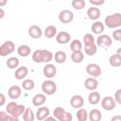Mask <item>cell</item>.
<instances>
[{
  "mask_svg": "<svg viewBox=\"0 0 121 121\" xmlns=\"http://www.w3.org/2000/svg\"><path fill=\"white\" fill-rule=\"evenodd\" d=\"M52 53L45 50H36L32 55L33 60L37 63L50 61L52 60Z\"/></svg>",
  "mask_w": 121,
  "mask_h": 121,
  "instance_id": "1",
  "label": "cell"
},
{
  "mask_svg": "<svg viewBox=\"0 0 121 121\" xmlns=\"http://www.w3.org/2000/svg\"><path fill=\"white\" fill-rule=\"evenodd\" d=\"M25 106L23 105H17L14 102L9 103L6 107V111L10 113L13 117L17 118L18 116L21 115L25 111Z\"/></svg>",
  "mask_w": 121,
  "mask_h": 121,
  "instance_id": "2",
  "label": "cell"
},
{
  "mask_svg": "<svg viewBox=\"0 0 121 121\" xmlns=\"http://www.w3.org/2000/svg\"><path fill=\"white\" fill-rule=\"evenodd\" d=\"M105 23L110 28L119 27L121 25V15L120 13H116L112 15H109L106 17Z\"/></svg>",
  "mask_w": 121,
  "mask_h": 121,
  "instance_id": "3",
  "label": "cell"
},
{
  "mask_svg": "<svg viewBox=\"0 0 121 121\" xmlns=\"http://www.w3.org/2000/svg\"><path fill=\"white\" fill-rule=\"evenodd\" d=\"M53 114L55 117L61 121H70L72 119V115L69 112H65L63 108L60 107L54 109Z\"/></svg>",
  "mask_w": 121,
  "mask_h": 121,
  "instance_id": "4",
  "label": "cell"
},
{
  "mask_svg": "<svg viewBox=\"0 0 121 121\" xmlns=\"http://www.w3.org/2000/svg\"><path fill=\"white\" fill-rule=\"evenodd\" d=\"M42 88L44 93L48 95H51L56 92V86L53 81L46 80L43 83Z\"/></svg>",
  "mask_w": 121,
  "mask_h": 121,
  "instance_id": "5",
  "label": "cell"
},
{
  "mask_svg": "<svg viewBox=\"0 0 121 121\" xmlns=\"http://www.w3.org/2000/svg\"><path fill=\"white\" fill-rule=\"evenodd\" d=\"M14 48L15 45L13 42L9 41H6L0 47V54L1 56H5L12 52Z\"/></svg>",
  "mask_w": 121,
  "mask_h": 121,
  "instance_id": "6",
  "label": "cell"
},
{
  "mask_svg": "<svg viewBox=\"0 0 121 121\" xmlns=\"http://www.w3.org/2000/svg\"><path fill=\"white\" fill-rule=\"evenodd\" d=\"M59 18L63 23H69L72 20L73 18V14L70 10H63L60 13Z\"/></svg>",
  "mask_w": 121,
  "mask_h": 121,
  "instance_id": "7",
  "label": "cell"
},
{
  "mask_svg": "<svg viewBox=\"0 0 121 121\" xmlns=\"http://www.w3.org/2000/svg\"><path fill=\"white\" fill-rule=\"evenodd\" d=\"M103 108L107 111L112 110L115 106L116 104L114 99L110 96H106L103 98L101 103Z\"/></svg>",
  "mask_w": 121,
  "mask_h": 121,
  "instance_id": "8",
  "label": "cell"
},
{
  "mask_svg": "<svg viewBox=\"0 0 121 121\" xmlns=\"http://www.w3.org/2000/svg\"><path fill=\"white\" fill-rule=\"evenodd\" d=\"M97 43L99 47L104 48L106 46H110L112 43V40L109 36L103 35L97 38Z\"/></svg>",
  "mask_w": 121,
  "mask_h": 121,
  "instance_id": "9",
  "label": "cell"
},
{
  "mask_svg": "<svg viewBox=\"0 0 121 121\" xmlns=\"http://www.w3.org/2000/svg\"><path fill=\"white\" fill-rule=\"evenodd\" d=\"M86 70L89 74L94 77L99 76L101 73L100 67L95 64H90L87 65Z\"/></svg>",
  "mask_w": 121,
  "mask_h": 121,
  "instance_id": "10",
  "label": "cell"
},
{
  "mask_svg": "<svg viewBox=\"0 0 121 121\" xmlns=\"http://www.w3.org/2000/svg\"><path fill=\"white\" fill-rule=\"evenodd\" d=\"M56 73L55 67L52 64L45 65L43 68V73L47 78H52L54 77Z\"/></svg>",
  "mask_w": 121,
  "mask_h": 121,
  "instance_id": "11",
  "label": "cell"
},
{
  "mask_svg": "<svg viewBox=\"0 0 121 121\" xmlns=\"http://www.w3.org/2000/svg\"><path fill=\"white\" fill-rule=\"evenodd\" d=\"M28 33L29 35L34 38H38L42 35V32L41 28L36 25H33L29 28Z\"/></svg>",
  "mask_w": 121,
  "mask_h": 121,
  "instance_id": "12",
  "label": "cell"
},
{
  "mask_svg": "<svg viewBox=\"0 0 121 121\" xmlns=\"http://www.w3.org/2000/svg\"><path fill=\"white\" fill-rule=\"evenodd\" d=\"M21 90L17 86H13L9 88L8 91V95L12 99H17L20 95Z\"/></svg>",
  "mask_w": 121,
  "mask_h": 121,
  "instance_id": "13",
  "label": "cell"
},
{
  "mask_svg": "<svg viewBox=\"0 0 121 121\" xmlns=\"http://www.w3.org/2000/svg\"><path fill=\"white\" fill-rule=\"evenodd\" d=\"M70 104L73 107L75 108L81 107L84 104L83 98L79 95H74L71 99Z\"/></svg>",
  "mask_w": 121,
  "mask_h": 121,
  "instance_id": "14",
  "label": "cell"
},
{
  "mask_svg": "<svg viewBox=\"0 0 121 121\" xmlns=\"http://www.w3.org/2000/svg\"><path fill=\"white\" fill-rule=\"evenodd\" d=\"M70 39L69 34L66 32H60L58 34L56 40L60 43H67Z\"/></svg>",
  "mask_w": 121,
  "mask_h": 121,
  "instance_id": "15",
  "label": "cell"
},
{
  "mask_svg": "<svg viewBox=\"0 0 121 121\" xmlns=\"http://www.w3.org/2000/svg\"><path fill=\"white\" fill-rule=\"evenodd\" d=\"M87 14L90 19L95 20L99 17L100 16V11L98 8L92 7L88 9L87 11Z\"/></svg>",
  "mask_w": 121,
  "mask_h": 121,
  "instance_id": "16",
  "label": "cell"
},
{
  "mask_svg": "<svg viewBox=\"0 0 121 121\" xmlns=\"http://www.w3.org/2000/svg\"><path fill=\"white\" fill-rule=\"evenodd\" d=\"M50 113L48 108L46 107H42L39 108L36 112V117L38 120H43Z\"/></svg>",
  "mask_w": 121,
  "mask_h": 121,
  "instance_id": "17",
  "label": "cell"
},
{
  "mask_svg": "<svg viewBox=\"0 0 121 121\" xmlns=\"http://www.w3.org/2000/svg\"><path fill=\"white\" fill-rule=\"evenodd\" d=\"M85 87L89 90L95 89L98 85V81L93 78H88L85 81Z\"/></svg>",
  "mask_w": 121,
  "mask_h": 121,
  "instance_id": "18",
  "label": "cell"
},
{
  "mask_svg": "<svg viewBox=\"0 0 121 121\" xmlns=\"http://www.w3.org/2000/svg\"><path fill=\"white\" fill-rule=\"evenodd\" d=\"M28 73V70L25 66H22L18 68L15 73V77L18 79L24 78Z\"/></svg>",
  "mask_w": 121,
  "mask_h": 121,
  "instance_id": "19",
  "label": "cell"
},
{
  "mask_svg": "<svg viewBox=\"0 0 121 121\" xmlns=\"http://www.w3.org/2000/svg\"><path fill=\"white\" fill-rule=\"evenodd\" d=\"M46 100L45 96L41 94L36 95L33 99V104L35 106H37L44 103Z\"/></svg>",
  "mask_w": 121,
  "mask_h": 121,
  "instance_id": "20",
  "label": "cell"
},
{
  "mask_svg": "<svg viewBox=\"0 0 121 121\" xmlns=\"http://www.w3.org/2000/svg\"><path fill=\"white\" fill-rule=\"evenodd\" d=\"M93 33L96 34L101 33L104 30V26L102 22L96 21L93 24L91 28Z\"/></svg>",
  "mask_w": 121,
  "mask_h": 121,
  "instance_id": "21",
  "label": "cell"
},
{
  "mask_svg": "<svg viewBox=\"0 0 121 121\" xmlns=\"http://www.w3.org/2000/svg\"><path fill=\"white\" fill-rule=\"evenodd\" d=\"M72 60L76 63L81 62L84 59L83 53L80 51H74L71 55Z\"/></svg>",
  "mask_w": 121,
  "mask_h": 121,
  "instance_id": "22",
  "label": "cell"
},
{
  "mask_svg": "<svg viewBox=\"0 0 121 121\" xmlns=\"http://www.w3.org/2000/svg\"><path fill=\"white\" fill-rule=\"evenodd\" d=\"M109 62L111 65L113 67L120 66L121 64V55L118 54L112 55L110 58Z\"/></svg>",
  "mask_w": 121,
  "mask_h": 121,
  "instance_id": "23",
  "label": "cell"
},
{
  "mask_svg": "<svg viewBox=\"0 0 121 121\" xmlns=\"http://www.w3.org/2000/svg\"><path fill=\"white\" fill-rule=\"evenodd\" d=\"M101 113L97 109H93L89 113V119L91 121H99L101 119Z\"/></svg>",
  "mask_w": 121,
  "mask_h": 121,
  "instance_id": "24",
  "label": "cell"
},
{
  "mask_svg": "<svg viewBox=\"0 0 121 121\" xmlns=\"http://www.w3.org/2000/svg\"><path fill=\"white\" fill-rule=\"evenodd\" d=\"M100 96L99 94L97 92L91 93L88 96V101L90 104H97L100 100Z\"/></svg>",
  "mask_w": 121,
  "mask_h": 121,
  "instance_id": "25",
  "label": "cell"
},
{
  "mask_svg": "<svg viewBox=\"0 0 121 121\" xmlns=\"http://www.w3.org/2000/svg\"><path fill=\"white\" fill-rule=\"evenodd\" d=\"M31 52L30 48L27 45H21L18 48L17 52L20 56H26L29 54Z\"/></svg>",
  "mask_w": 121,
  "mask_h": 121,
  "instance_id": "26",
  "label": "cell"
},
{
  "mask_svg": "<svg viewBox=\"0 0 121 121\" xmlns=\"http://www.w3.org/2000/svg\"><path fill=\"white\" fill-rule=\"evenodd\" d=\"M23 120L25 121H33L34 120V115L32 110L28 107L23 116Z\"/></svg>",
  "mask_w": 121,
  "mask_h": 121,
  "instance_id": "27",
  "label": "cell"
},
{
  "mask_svg": "<svg viewBox=\"0 0 121 121\" xmlns=\"http://www.w3.org/2000/svg\"><path fill=\"white\" fill-rule=\"evenodd\" d=\"M56 33V29L53 26H48L45 30V35L46 37L50 38L53 37Z\"/></svg>",
  "mask_w": 121,
  "mask_h": 121,
  "instance_id": "28",
  "label": "cell"
},
{
  "mask_svg": "<svg viewBox=\"0 0 121 121\" xmlns=\"http://www.w3.org/2000/svg\"><path fill=\"white\" fill-rule=\"evenodd\" d=\"M66 58V54L62 51H58L55 54V61L60 63H63L65 61Z\"/></svg>",
  "mask_w": 121,
  "mask_h": 121,
  "instance_id": "29",
  "label": "cell"
},
{
  "mask_svg": "<svg viewBox=\"0 0 121 121\" xmlns=\"http://www.w3.org/2000/svg\"><path fill=\"white\" fill-rule=\"evenodd\" d=\"M19 60L17 58L11 57L9 58L7 61V65L10 69H14L17 66Z\"/></svg>",
  "mask_w": 121,
  "mask_h": 121,
  "instance_id": "30",
  "label": "cell"
},
{
  "mask_svg": "<svg viewBox=\"0 0 121 121\" xmlns=\"http://www.w3.org/2000/svg\"><path fill=\"white\" fill-rule=\"evenodd\" d=\"M83 40L86 46H89L94 44V38L91 34H86L84 36Z\"/></svg>",
  "mask_w": 121,
  "mask_h": 121,
  "instance_id": "31",
  "label": "cell"
},
{
  "mask_svg": "<svg viewBox=\"0 0 121 121\" xmlns=\"http://www.w3.org/2000/svg\"><path fill=\"white\" fill-rule=\"evenodd\" d=\"M77 117L79 121H85L87 118V113L86 110L81 109L78 111L77 113Z\"/></svg>",
  "mask_w": 121,
  "mask_h": 121,
  "instance_id": "32",
  "label": "cell"
},
{
  "mask_svg": "<svg viewBox=\"0 0 121 121\" xmlns=\"http://www.w3.org/2000/svg\"><path fill=\"white\" fill-rule=\"evenodd\" d=\"M73 7L77 9H83L85 6V2L83 0H74L72 1Z\"/></svg>",
  "mask_w": 121,
  "mask_h": 121,
  "instance_id": "33",
  "label": "cell"
},
{
  "mask_svg": "<svg viewBox=\"0 0 121 121\" xmlns=\"http://www.w3.org/2000/svg\"><path fill=\"white\" fill-rule=\"evenodd\" d=\"M70 48L72 51H80L82 48V44L80 41L78 40H74L70 43Z\"/></svg>",
  "mask_w": 121,
  "mask_h": 121,
  "instance_id": "34",
  "label": "cell"
},
{
  "mask_svg": "<svg viewBox=\"0 0 121 121\" xmlns=\"http://www.w3.org/2000/svg\"><path fill=\"white\" fill-rule=\"evenodd\" d=\"M22 86L25 89L29 90L34 88L35 84L33 81L31 79H27L23 81Z\"/></svg>",
  "mask_w": 121,
  "mask_h": 121,
  "instance_id": "35",
  "label": "cell"
},
{
  "mask_svg": "<svg viewBox=\"0 0 121 121\" xmlns=\"http://www.w3.org/2000/svg\"><path fill=\"white\" fill-rule=\"evenodd\" d=\"M97 51V48L95 44L89 46H85V51L86 53L88 55H93Z\"/></svg>",
  "mask_w": 121,
  "mask_h": 121,
  "instance_id": "36",
  "label": "cell"
},
{
  "mask_svg": "<svg viewBox=\"0 0 121 121\" xmlns=\"http://www.w3.org/2000/svg\"><path fill=\"white\" fill-rule=\"evenodd\" d=\"M0 119L2 121H18V119L17 118L11 117V116L7 115L6 113L4 112H0Z\"/></svg>",
  "mask_w": 121,
  "mask_h": 121,
  "instance_id": "37",
  "label": "cell"
},
{
  "mask_svg": "<svg viewBox=\"0 0 121 121\" xmlns=\"http://www.w3.org/2000/svg\"><path fill=\"white\" fill-rule=\"evenodd\" d=\"M112 36L116 40L120 41L121 37V29H119L114 31L112 34Z\"/></svg>",
  "mask_w": 121,
  "mask_h": 121,
  "instance_id": "38",
  "label": "cell"
},
{
  "mask_svg": "<svg viewBox=\"0 0 121 121\" xmlns=\"http://www.w3.org/2000/svg\"><path fill=\"white\" fill-rule=\"evenodd\" d=\"M121 89L117 90L115 94V99L116 102L119 104H121Z\"/></svg>",
  "mask_w": 121,
  "mask_h": 121,
  "instance_id": "39",
  "label": "cell"
},
{
  "mask_svg": "<svg viewBox=\"0 0 121 121\" xmlns=\"http://www.w3.org/2000/svg\"><path fill=\"white\" fill-rule=\"evenodd\" d=\"M89 2L94 5H102L104 2V0H89Z\"/></svg>",
  "mask_w": 121,
  "mask_h": 121,
  "instance_id": "40",
  "label": "cell"
},
{
  "mask_svg": "<svg viewBox=\"0 0 121 121\" xmlns=\"http://www.w3.org/2000/svg\"><path fill=\"white\" fill-rule=\"evenodd\" d=\"M0 105H2L5 102V97L1 93L0 94Z\"/></svg>",
  "mask_w": 121,
  "mask_h": 121,
  "instance_id": "41",
  "label": "cell"
},
{
  "mask_svg": "<svg viewBox=\"0 0 121 121\" xmlns=\"http://www.w3.org/2000/svg\"><path fill=\"white\" fill-rule=\"evenodd\" d=\"M121 120V116H114L112 119V120L113 121V120Z\"/></svg>",
  "mask_w": 121,
  "mask_h": 121,
  "instance_id": "42",
  "label": "cell"
},
{
  "mask_svg": "<svg viewBox=\"0 0 121 121\" xmlns=\"http://www.w3.org/2000/svg\"><path fill=\"white\" fill-rule=\"evenodd\" d=\"M50 119H52V120H55L54 119L52 118V117H49V118H47V119H45V120H46V121H47V120H49V121H50Z\"/></svg>",
  "mask_w": 121,
  "mask_h": 121,
  "instance_id": "43",
  "label": "cell"
}]
</instances>
